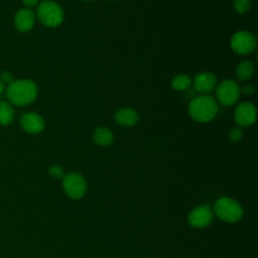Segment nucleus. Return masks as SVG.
I'll list each match as a JSON object with an SVG mask.
<instances>
[{
    "mask_svg": "<svg viewBox=\"0 0 258 258\" xmlns=\"http://www.w3.org/2000/svg\"><path fill=\"white\" fill-rule=\"evenodd\" d=\"M37 92L35 82L29 79L12 81L6 88L8 102L18 107H25L33 103L37 97Z\"/></svg>",
    "mask_w": 258,
    "mask_h": 258,
    "instance_id": "1",
    "label": "nucleus"
},
{
    "mask_svg": "<svg viewBox=\"0 0 258 258\" xmlns=\"http://www.w3.org/2000/svg\"><path fill=\"white\" fill-rule=\"evenodd\" d=\"M187 112L192 120L200 123H208L215 119L219 112V107L212 96L200 95L189 102Z\"/></svg>",
    "mask_w": 258,
    "mask_h": 258,
    "instance_id": "2",
    "label": "nucleus"
},
{
    "mask_svg": "<svg viewBox=\"0 0 258 258\" xmlns=\"http://www.w3.org/2000/svg\"><path fill=\"white\" fill-rule=\"evenodd\" d=\"M36 19L46 27L53 28L61 24L64 13L62 7L55 1L44 0L37 4Z\"/></svg>",
    "mask_w": 258,
    "mask_h": 258,
    "instance_id": "3",
    "label": "nucleus"
},
{
    "mask_svg": "<svg viewBox=\"0 0 258 258\" xmlns=\"http://www.w3.org/2000/svg\"><path fill=\"white\" fill-rule=\"evenodd\" d=\"M214 211L220 220L227 223L237 222L243 216V209L240 204L227 197L221 198L216 202Z\"/></svg>",
    "mask_w": 258,
    "mask_h": 258,
    "instance_id": "4",
    "label": "nucleus"
},
{
    "mask_svg": "<svg viewBox=\"0 0 258 258\" xmlns=\"http://www.w3.org/2000/svg\"><path fill=\"white\" fill-rule=\"evenodd\" d=\"M241 93V87L237 82L224 80L216 87V101L225 107H230L238 102Z\"/></svg>",
    "mask_w": 258,
    "mask_h": 258,
    "instance_id": "5",
    "label": "nucleus"
},
{
    "mask_svg": "<svg viewBox=\"0 0 258 258\" xmlns=\"http://www.w3.org/2000/svg\"><path fill=\"white\" fill-rule=\"evenodd\" d=\"M230 45L234 52L241 55H246L255 50L257 38L250 31L239 30L231 36Z\"/></svg>",
    "mask_w": 258,
    "mask_h": 258,
    "instance_id": "6",
    "label": "nucleus"
},
{
    "mask_svg": "<svg viewBox=\"0 0 258 258\" xmlns=\"http://www.w3.org/2000/svg\"><path fill=\"white\" fill-rule=\"evenodd\" d=\"M62 187L69 197L78 200L86 194L87 182L82 174L78 172H70L62 177Z\"/></svg>",
    "mask_w": 258,
    "mask_h": 258,
    "instance_id": "7",
    "label": "nucleus"
},
{
    "mask_svg": "<svg viewBox=\"0 0 258 258\" xmlns=\"http://www.w3.org/2000/svg\"><path fill=\"white\" fill-rule=\"evenodd\" d=\"M257 118V110L253 103L245 101L238 104L234 111V119L239 127L253 125Z\"/></svg>",
    "mask_w": 258,
    "mask_h": 258,
    "instance_id": "8",
    "label": "nucleus"
},
{
    "mask_svg": "<svg viewBox=\"0 0 258 258\" xmlns=\"http://www.w3.org/2000/svg\"><path fill=\"white\" fill-rule=\"evenodd\" d=\"M188 223L195 228H205L209 226L213 220V212L210 206L204 205L194 209L188 215Z\"/></svg>",
    "mask_w": 258,
    "mask_h": 258,
    "instance_id": "9",
    "label": "nucleus"
},
{
    "mask_svg": "<svg viewBox=\"0 0 258 258\" xmlns=\"http://www.w3.org/2000/svg\"><path fill=\"white\" fill-rule=\"evenodd\" d=\"M20 125L27 133L38 134L44 129V120L35 112H26L20 117Z\"/></svg>",
    "mask_w": 258,
    "mask_h": 258,
    "instance_id": "10",
    "label": "nucleus"
},
{
    "mask_svg": "<svg viewBox=\"0 0 258 258\" xmlns=\"http://www.w3.org/2000/svg\"><path fill=\"white\" fill-rule=\"evenodd\" d=\"M191 85L200 95H209L217 87V78L213 73L203 72L195 77Z\"/></svg>",
    "mask_w": 258,
    "mask_h": 258,
    "instance_id": "11",
    "label": "nucleus"
},
{
    "mask_svg": "<svg viewBox=\"0 0 258 258\" xmlns=\"http://www.w3.org/2000/svg\"><path fill=\"white\" fill-rule=\"evenodd\" d=\"M35 13L29 8L19 9L14 16L15 28L20 32H27L31 30L35 24Z\"/></svg>",
    "mask_w": 258,
    "mask_h": 258,
    "instance_id": "12",
    "label": "nucleus"
},
{
    "mask_svg": "<svg viewBox=\"0 0 258 258\" xmlns=\"http://www.w3.org/2000/svg\"><path fill=\"white\" fill-rule=\"evenodd\" d=\"M115 122L123 127H132L137 124L139 120L138 113L129 107L119 108L114 114Z\"/></svg>",
    "mask_w": 258,
    "mask_h": 258,
    "instance_id": "13",
    "label": "nucleus"
},
{
    "mask_svg": "<svg viewBox=\"0 0 258 258\" xmlns=\"http://www.w3.org/2000/svg\"><path fill=\"white\" fill-rule=\"evenodd\" d=\"M93 139L95 143L100 146H109L113 142L114 136L109 128L100 126L94 130Z\"/></svg>",
    "mask_w": 258,
    "mask_h": 258,
    "instance_id": "14",
    "label": "nucleus"
},
{
    "mask_svg": "<svg viewBox=\"0 0 258 258\" xmlns=\"http://www.w3.org/2000/svg\"><path fill=\"white\" fill-rule=\"evenodd\" d=\"M253 74H254V64L252 63V61L248 59L240 61L236 67V76L242 82L250 80Z\"/></svg>",
    "mask_w": 258,
    "mask_h": 258,
    "instance_id": "15",
    "label": "nucleus"
},
{
    "mask_svg": "<svg viewBox=\"0 0 258 258\" xmlns=\"http://www.w3.org/2000/svg\"><path fill=\"white\" fill-rule=\"evenodd\" d=\"M14 120V109L8 101H0V124L7 126Z\"/></svg>",
    "mask_w": 258,
    "mask_h": 258,
    "instance_id": "16",
    "label": "nucleus"
},
{
    "mask_svg": "<svg viewBox=\"0 0 258 258\" xmlns=\"http://www.w3.org/2000/svg\"><path fill=\"white\" fill-rule=\"evenodd\" d=\"M191 84H192L191 78L185 74L176 75L171 81V87L175 91H185L191 86Z\"/></svg>",
    "mask_w": 258,
    "mask_h": 258,
    "instance_id": "17",
    "label": "nucleus"
},
{
    "mask_svg": "<svg viewBox=\"0 0 258 258\" xmlns=\"http://www.w3.org/2000/svg\"><path fill=\"white\" fill-rule=\"evenodd\" d=\"M233 7L238 14H246L251 8V0H233Z\"/></svg>",
    "mask_w": 258,
    "mask_h": 258,
    "instance_id": "18",
    "label": "nucleus"
},
{
    "mask_svg": "<svg viewBox=\"0 0 258 258\" xmlns=\"http://www.w3.org/2000/svg\"><path fill=\"white\" fill-rule=\"evenodd\" d=\"M229 140L233 143H237L239 142L242 138H243V130L241 127L237 126V127H233L230 131H229Z\"/></svg>",
    "mask_w": 258,
    "mask_h": 258,
    "instance_id": "19",
    "label": "nucleus"
},
{
    "mask_svg": "<svg viewBox=\"0 0 258 258\" xmlns=\"http://www.w3.org/2000/svg\"><path fill=\"white\" fill-rule=\"evenodd\" d=\"M48 173L51 177L55 178V179H59V178H62L64 173H63V169L60 165L58 164H53L49 167L48 169Z\"/></svg>",
    "mask_w": 258,
    "mask_h": 258,
    "instance_id": "20",
    "label": "nucleus"
},
{
    "mask_svg": "<svg viewBox=\"0 0 258 258\" xmlns=\"http://www.w3.org/2000/svg\"><path fill=\"white\" fill-rule=\"evenodd\" d=\"M0 80L4 83V84H10L13 80H12V75L9 73V72H7V71H4V72H2L1 73V78H0Z\"/></svg>",
    "mask_w": 258,
    "mask_h": 258,
    "instance_id": "21",
    "label": "nucleus"
},
{
    "mask_svg": "<svg viewBox=\"0 0 258 258\" xmlns=\"http://www.w3.org/2000/svg\"><path fill=\"white\" fill-rule=\"evenodd\" d=\"M241 92H243L245 95H252L255 92V87L252 84H247L241 88Z\"/></svg>",
    "mask_w": 258,
    "mask_h": 258,
    "instance_id": "22",
    "label": "nucleus"
},
{
    "mask_svg": "<svg viewBox=\"0 0 258 258\" xmlns=\"http://www.w3.org/2000/svg\"><path fill=\"white\" fill-rule=\"evenodd\" d=\"M22 3L24 4V6H26V8L30 9L38 4V0H22Z\"/></svg>",
    "mask_w": 258,
    "mask_h": 258,
    "instance_id": "23",
    "label": "nucleus"
},
{
    "mask_svg": "<svg viewBox=\"0 0 258 258\" xmlns=\"http://www.w3.org/2000/svg\"><path fill=\"white\" fill-rule=\"evenodd\" d=\"M4 92V83L0 80V95Z\"/></svg>",
    "mask_w": 258,
    "mask_h": 258,
    "instance_id": "24",
    "label": "nucleus"
},
{
    "mask_svg": "<svg viewBox=\"0 0 258 258\" xmlns=\"http://www.w3.org/2000/svg\"><path fill=\"white\" fill-rule=\"evenodd\" d=\"M84 1H92V0H84Z\"/></svg>",
    "mask_w": 258,
    "mask_h": 258,
    "instance_id": "25",
    "label": "nucleus"
}]
</instances>
